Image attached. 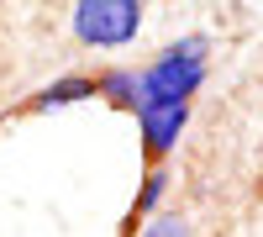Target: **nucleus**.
<instances>
[{
    "label": "nucleus",
    "instance_id": "f257e3e1",
    "mask_svg": "<svg viewBox=\"0 0 263 237\" xmlns=\"http://www.w3.org/2000/svg\"><path fill=\"white\" fill-rule=\"evenodd\" d=\"M211 69V37H179L168 48L137 69V105H158V100H195V90L205 84Z\"/></svg>",
    "mask_w": 263,
    "mask_h": 237
},
{
    "label": "nucleus",
    "instance_id": "f03ea898",
    "mask_svg": "<svg viewBox=\"0 0 263 237\" xmlns=\"http://www.w3.org/2000/svg\"><path fill=\"white\" fill-rule=\"evenodd\" d=\"M142 32V0H79L74 37L84 48H126Z\"/></svg>",
    "mask_w": 263,
    "mask_h": 237
},
{
    "label": "nucleus",
    "instance_id": "7ed1b4c3",
    "mask_svg": "<svg viewBox=\"0 0 263 237\" xmlns=\"http://www.w3.org/2000/svg\"><path fill=\"white\" fill-rule=\"evenodd\" d=\"M137 126H142V148L153 163H163L174 148H179V132L190 126V100H158V105H137Z\"/></svg>",
    "mask_w": 263,
    "mask_h": 237
},
{
    "label": "nucleus",
    "instance_id": "20e7f679",
    "mask_svg": "<svg viewBox=\"0 0 263 237\" xmlns=\"http://www.w3.org/2000/svg\"><path fill=\"white\" fill-rule=\"evenodd\" d=\"M90 95H95V79L90 74H69V79L42 84V90L27 100V111H58V105H79V100H90Z\"/></svg>",
    "mask_w": 263,
    "mask_h": 237
},
{
    "label": "nucleus",
    "instance_id": "39448f33",
    "mask_svg": "<svg viewBox=\"0 0 263 237\" xmlns=\"http://www.w3.org/2000/svg\"><path fill=\"white\" fill-rule=\"evenodd\" d=\"M95 95L105 105H116V111H137V69H100Z\"/></svg>",
    "mask_w": 263,
    "mask_h": 237
},
{
    "label": "nucleus",
    "instance_id": "423d86ee",
    "mask_svg": "<svg viewBox=\"0 0 263 237\" xmlns=\"http://www.w3.org/2000/svg\"><path fill=\"white\" fill-rule=\"evenodd\" d=\"M168 179H174V174H168L163 163H153V169H147V179H142V190H137V200H132V222L158 211V200L168 195Z\"/></svg>",
    "mask_w": 263,
    "mask_h": 237
},
{
    "label": "nucleus",
    "instance_id": "0eeeda50",
    "mask_svg": "<svg viewBox=\"0 0 263 237\" xmlns=\"http://www.w3.org/2000/svg\"><path fill=\"white\" fill-rule=\"evenodd\" d=\"M137 237H200V232H195V222L184 216V211H153Z\"/></svg>",
    "mask_w": 263,
    "mask_h": 237
}]
</instances>
